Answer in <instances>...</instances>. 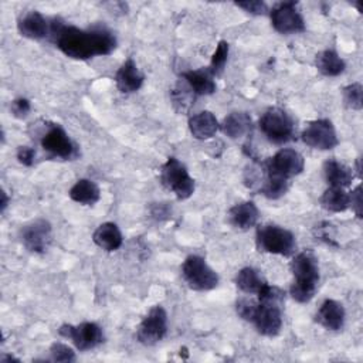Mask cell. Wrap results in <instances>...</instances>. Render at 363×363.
Returning <instances> with one entry per match:
<instances>
[{
    "label": "cell",
    "mask_w": 363,
    "mask_h": 363,
    "mask_svg": "<svg viewBox=\"0 0 363 363\" xmlns=\"http://www.w3.org/2000/svg\"><path fill=\"white\" fill-rule=\"evenodd\" d=\"M31 111V104L27 98H16L10 104V112L14 118L23 119L26 118Z\"/></svg>",
    "instance_id": "836d02e7"
},
{
    "label": "cell",
    "mask_w": 363,
    "mask_h": 363,
    "mask_svg": "<svg viewBox=\"0 0 363 363\" xmlns=\"http://www.w3.org/2000/svg\"><path fill=\"white\" fill-rule=\"evenodd\" d=\"M220 129L216 115L210 111H201L189 119V130L197 140H207L213 138Z\"/></svg>",
    "instance_id": "ffe728a7"
},
{
    "label": "cell",
    "mask_w": 363,
    "mask_h": 363,
    "mask_svg": "<svg viewBox=\"0 0 363 363\" xmlns=\"http://www.w3.org/2000/svg\"><path fill=\"white\" fill-rule=\"evenodd\" d=\"M301 139L309 147L319 150H330L339 143L332 121L325 118L309 122L308 126L302 130Z\"/></svg>",
    "instance_id": "5bb4252c"
},
{
    "label": "cell",
    "mask_w": 363,
    "mask_h": 363,
    "mask_svg": "<svg viewBox=\"0 0 363 363\" xmlns=\"http://www.w3.org/2000/svg\"><path fill=\"white\" fill-rule=\"evenodd\" d=\"M289 268L294 275V282L289 288L292 299L298 303L309 302L315 296L320 279L316 255L311 250L294 254Z\"/></svg>",
    "instance_id": "3957f363"
},
{
    "label": "cell",
    "mask_w": 363,
    "mask_h": 363,
    "mask_svg": "<svg viewBox=\"0 0 363 363\" xmlns=\"http://www.w3.org/2000/svg\"><path fill=\"white\" fill-rule=\"evenodd\" d=\"M160 182L172 191L179 200H187L193 196L196 183L189 174L187 167L176 157H167V160L160 167Z\"/></svg>",
    "instance_id": "52a82bcc"
},
{
    "label": "cell",
    "mask_w": 363,
    "mask_h": 363,
    "mask_svg": "<svg viewBox=\"0 0 363 363\" xmlns=\"http://www.w3.org/2000/svg\"><path fill=\"white\" fill-rule=\"evenodd\" d=\"M52 240V227L45 218H35L20 230V241L33 254H44Z\"/></svg>",
    "instance_id": "4fadbf2b"
},
{
    "label": "cell",
    "mask_w": 363,
    "mask_h": 363,
    "mask_svg": "<svg viewBox=\"0 0 363 363\" xmlns=\"http://www.w3.org/2000/svg\"><path fill=\"white\" fill-rule=\"evenodd\" d=\"M220 129L230 139H241L252 132V119L244 111H234L223 119Z\"/></svg>",
    "instance_id": "d6986e66"
},
{
    "label": "cell",
    "mask_w": 363,
    "mask_h": 363,
    "mask_svg": "<svg viewBox=\"0 0 363 363\" xmlns=\"http://www.w3.org/2000/svg\"><path fill=\"white\" fill-rule=\"evenodd\" d=\"M265 284L267 281L252 267H244L235 275L237 288L247 295H257Z\"/></svg>",
    "instance_id": "4316f807"
},
{
    "label": "cell",
    "mask_w": 363,
    "mask_h": 363,
    "mask_svg": "<svg viewBox=\"0 0 363 363\" xmlns=\"http://www.w3.org/2000/svg\"><path fill=\"white\" fill-rule=\"evenodd\" d=\"M259 130L274 145H284L295 136V122L292 116L278 106L268 108L258 121Z\"/></svg>",
    "instance_id": "5b68a950"
},
{
    "label": "cell",
    "mask_w": 363,
    "mask_h": 363,
    "mask_svg": "<svg viewBox=\"0 0 363 363\" xmlns=\"http://www.w3.org/2000/svg\"><path fill=\"white\" fill-rule=\"evenodd\" d=\"M237 7L242 9L244 11L254 14V16H265L269 13V7L262 0H247V1H237Z\"/></svg>",
    "instance_id": "d6a6232c"
},
{
    "label": "cell",
    "mask_w": 363,
    "mask_h": 363,
    "mask_svg": "<svg viewBox=\"0 0 363 363\" xmlns=\"http://www.w3.org/2000/svg\"><path fill=\"white\" fill-rule=\"evenodd\" d=\"M362 207H363V200H362V186H356L353 191H350V208L356 214V217L362 218Z\"/></svg>",
    "instance_id": "d590c367"
},
{
    "label": "cell",
    "mask_w": 363,
    "mask_h": 363,
    "mask_svg": "<svg viewBox=\"0 0 363 363\" xmlns=\"http://www.w3.org/2000/svg\"><path fill=\"white\" fill-rule=\"evenodd\" d=\"M170 98H172V104L173 108L179 112V113H186L194 104L196 99V94L193 92V89L189 86V84L182 78L174 88L170 92Z\"/></svg>",
    "instance_id": "83f0119b"
},
{
    "label": "cell",
    "mask_w": 363,
    "mask_h": 363,
    "mask_svg": "<svg viewBox=\"0 0 363 363\" xmlns=\"http://www.w3.org/2000/svg\"><path fill=\"white\" fill-rule=\"evenodd\" d=\"M68 196L72 201L82 206H94L101 199V190L98 184L91 179H79L69 189Z\"/></svg>",
    "instance_id": "cb8c5ba5"
},
{
    "label": "cell",
    "mask_w": 363,
    "mask_h": 363,
    "mask_svg": "<svg viewBox=\"0 0 363 363\" xmlns=\"http://www.w3.org/2000/svg\"><path fill=\"white\" fill-rule=\"evenodd\" d=\"M345 318H346V312L343 305L335 299H325L315 315V320L322 328L332 332L340 330L343 328Z\"/></svg>",
    "instance_id": "e0dca14e"
},
{
    "label": "cell",
    "mask_w": 363,
    "mask_h": 363,
    "mask_svg": "<svg viewBox=\"0 0 363 363\" xmlns=\"http://www.w3.org/2000/svg\"><path fill=\"white\" fill-rule=\"evenodd\" d=\"M285 302V291L268 282L257 294V308L251 318V323L257 332L267 337L277 336L282 329V306Z\"/></svg>",
    "instance_id": "7a4b0ae2"
},
{
    "label": "cell",
    "mask_w": 363,
    "mask_h": 363,
    "mask_svg": "<svg viewBox=\"0 0 363 363\" xmlns=\"http://www.w3.org/2000/svg\"><path fill=\"white\" fill-rule=\"evenodd\" d=\"M182 277L193 291H211L218 282V274L200 255H189L182 264Z\"/></svg>",
    "instance_id": "ba28073f"
},
{
    "label": "cell",
    "mask_w": 363,
    "mask_h": 363,
    "mask_svg": "<svg viewBox=\"0 0 363 363\" xmlns=\"http://www.w3.org/2000/svg\"><path fill=\"white\" fill-rule=\"evenodd\" d=\"M315 67L325 77H337L345 71L346 62L335 50H323L316 54Z\"/></svg>",
    "instance_id": "484cf974"
},
{
    "label": "cell",
    "mask_w": 363,
    "mask_h": 363,
    "mask_svg": "<svg viewBox=\"0 0 363 363\" xmlns=\"http://www.w3.org/2000/svg\"><path fill=\"white\" fill-rule=\"evenodd\" d=\"M145 81L143 72L138 68L133 58H128L122 62L115 74V84L116 88L122 94H132L142 88Z\"/></svg>",
    "instance_id": "2e32d148"
},
{
    "label": "cell",
    "mask_w": 363,
    "mask_h": 363,
    "mask_svg": "<svg viewBox=\"0 0 363 363\" xmlns=\"http://www.w3.org/2000/svg\"><path fill=\"white\" fill-rule=\"evenodd\" d=\"M305 167L303 156L291 147L279 149L272 157L262 163V170L268 176L281 177L291 180L292 177L301 174Z\"/></svg>",
    "instance_id": "9c48e42d"
},
{
    "label": "cell",
    "mask_w": 363,
    "mask_h": 363,
    "mask_svg": "<svg viewBox=\"0 0 363 363\" xmlns=\"http://www.w3.org/2000/svg\"><path fill=\"white\" fill-rule=\"evenodd\" d=\"M323 176L329 186L345 189L352 184L353 170L345 163L332 157L323 163Z\"/></svg>",
    "instance_id": "603a6c76"
},
{
    "label": "cell",
    "mask_w": 363,
    "mask_h": 363,
    "mask_svg": "<svg viewBox=\"0 0 363 363\" xmlns=\"http://www.w3.org/2000/svg\"><path fill=\"white\" fill-rule=\"evenodd\" d=\"M0 196H1V201H0V211H1V213H4L6 207L9 206V200H10V199L7 197V193H6L4 190H1Z\"/></svg>",
    "instance_id": "8d00e7d4"
},
{
    "label": "cell",
    "mask_w": 363,
    "mask_h": 363,
    "mask_svg": "<svg viewBox=\"0 0 363 363\" xmlns=\"http://www.w3.org/2000/svg\"><path fill=\"white\" fill-rule=\"evenodd\" d=\"M0 360H1L3 363H6V362H11V360L18 362V359H16V357H14V356H11V354H3V356L0 357Z\"/></svg>",
    "instance_id": "74e56055"
},
{
    "label": "cell",
    "mask_w": 363,
    "mask_h": 363,
    "mask_svg": "<svg viewBox=\"0 0 363 363\" xmlns=\"http://www.w3.org/2000/svg\"><path fill=\"white\" fill-rule=\"evenodd\" d=\"M92 241L101 250L112 252V251H116L122 245L123 237H122L119 227L115 223L106 221L96 227V230L92 234Z\"/></svg>",
    "instance_id": "44dd1931"
},
{
    "label": "cell",
    "mask_w": 363,
    "mask_h": 363,
    "mask_svg": "<svg viewBox=\"0 0 363 363\" xmlns=\"http://www.w3.org/2000/svg\"><path fill=\"white\" fill-rule=\"evenodd\" d=\"M255 245L258 251L281 257H292L296 252L294 233L275 224H265L257 228Z\"/></svg>",
    "instance_id": "277c9868"
},
{
    "label": "cell",
    "mask_w": 363,
    "mask_h": 363,
    "mask_svg": "<svg viewBox=\"0 0 363 363\" xmlns=\"http://www.w3.org/2000/svg\"><path fill=\"white\" fill-rule=\"evenodd\" d=\"M228 51H230L228 43L224 41V40H220L217 47H216V51L211 55V62H210V67H208V69H210V72L213 74L214 78L218 77L223 72V69L227 64Z\"/></svg>",
    "instance_id": "f546056e"
},
{
    "label": "cell",
    "mask_w": 363,
    "mask_h": 363,
    "mask_svg": "<svg viewBox=\"0 0 363 363\" xmlns=\"http://www.w3.org/2000/svg\"><path fill=\"white\" fill-rule=\"evenodd\" d=\"M17 160L24 166H33L35 159V149L31 146H18L16 152Z\"/></svg>",
    "instance_id": "e575fe53"
},
{
    "label": "cell",
    "mask_w": 363,
    "mask_h": 363,
    "mask_svg": "<svg viewBox=\"0 0 363 363\" xmlns=\"http://www.w3.org/2000/svg\"><path fill=\"white\" fill-rule=\"evenodd\" d=\"M255 308H257V299H252L251 295L250 298H240L235 303V311L238 313L240 318H242L244 320L250 322L254 312H255Z\"/></svg>",
    "instance_id": "1f68e13d"
},
{
    "label": "cell",
    "mask_w": 363,
    "mask_h": 363,
    "mask_svg": "<svg viewBox=\"0 0 363 363\" xmlns=\"http://www.w3.org/2000/svg\"><path fill=\"white\" fill-rule=\"evenodd\" d=\"M228 223L238 230H250L252 228L258 218H259V210L255 206L254 201H241L234 204L230 210H228Z\"/></svg>",
    "instance_id": "ac0fdd59"
},
{
    "label": "cell",
    "mask_w": 363,
    "mask_h": 363,
    "mask_svg": "<svg viewBox=\"0 0 363 363\" xmlns=\"http://www.w3.org/2000/svg\"><path fill=\"white\" fill-rule=\"evenodd\" d=\"M40 146L51 159L74 160L78 157V145L58 123H44L40 132Z\"/></svg>",
    "instance_id": "8992f818"
},
{
    "label": "cell",
    "mask_w": 363,
    "mask_h": 363,
    "mask_svg": "<svg viewBox=\"0 0 363 363\" xmlns=\"http://www.w3.org/2000/svg\"><path fill=\"white\" fill-rule=\"evenodd\" d=\"M343 102L349 109L360 111L363 108V86L360 82L349 84L342 91Z\"/></svg>",
    "instance_id": "f1b7e54d"
},
{
    "label": "cell",
    "mask_w": 363,
    "mask_h": 363,
    "mask_svg": "<svg viewBox=\"0 0 363 363\" xmlns=\"http://www.w3.org/2000/svg\"><path fill=\"white\" fill-rule=\"evenodd\" d=\"M269 18L274 30L279 34H298L305 31V21L295 1H281L269 10Z\"/></svg>",
    "instance_id": "7c38bea8"
},
{
    "label": "cell",
    "mask_w": 363,
    "mask_h": 363,
    "mask_svg": "<svg viewBox=\"0 0 363 363\" xmlns=\"http://www.w3.org/2000/svg\"><path fill=\"white\" fill-rule=\"evenodd\" d=\"M319 203L322 208L330 213H340L350 208V193L342 187L329 186L320 196Z\"/></svg>",
    "instance_id": "d4e9b609"
},
{
    "label": "cell",
    "mask_w": 363,
    "mask_h": 363,
    "mask_svg": "<svg viewBox=\"0 0 363 363\" xmlns=\"http://www.w3.org/2000/svg\"><path fill=\"white\" fill-rule=\"evenodd\" d=\"M182 78L189 84V86L196 94V96L211 95L217 89L214 77L210 72L208 67L207 68H199V69L186 71V72L182 74Z\"/></svg>",
    "instance_id": "7402d4cb"
},
{
    "label": "cell",
    "mask_w": 363,
    "mask_h": 363,
    "mask_svg": "<svg viewBox=\"0 0 363 363\" xmlns=\"http://www.w3.org/2000/svg\"><path fill=\"white\" fill-rule=\"evenodd\" d=\"M58 335L72 342L79 352H86L104 343V330L95 322H82L79 325L62 323L58 328Z\"/></svg>",
    "instance_id": "30bf717a"
},
{
    "label": "cell",
    "mask_w": 363,
    "mask_h": 363,
    "mask_svg": "<svg viewBox=\"0 0 363 363\" xmlns=\"http://www.w3.org/2000/svg\"><path fill=\"white\" fill-rule=\"evenodd\" d=\"M50 360L57 363H71L75 362L77 356L71 346L62 343V342H54L50 346Z\"/></svg>",
    "instance_id": "4dcf8cb0"
},
{
    "label": "cell",
    "mask_w": 363,
    "mask_h": 363,
    "mask_svg": "<svg viewBox=\"0 0 363 363\" xmlns=\"http://www.w3.org/2000/svg\"><path fill=\"white\" fill-rule=\"evenodd\" d=\"M50 40L69 58L89 60L98 55H109L115 51L118 40L105 26L79 28L65 24L58 17L52 18Z\"/></svg>",
    "instance_id": "6da1fadb"
},
{
    "label": "cell",
    "mask_w": 363,
    "mask_h": 363,
    "mask_svg": "<svg viewBox=\"0 0 363 363\" xmlns=\"http://www.w3.org/2000/svg\"><path fill=\"white\" fill-rule=\"evenodd\" d=\"M51 24L52 18H47L37 10H31L24 13L17 20V30L20 35L28 40H44L51 35Z\"/></svg>",
    "instance_id": "9a60e30c"
},
{
    "label": "cell",
    "mask_w": 363,
    "mask_h": 363,
    "mask_svg": "<svg viewBox=\"0 0 363 363\" xmlns=\"http://www.w3.org/2000/svg\"><path fill=\"white\" fill-rule=\"evenodd\" d=\"M167 333V313L163 306L155 305L145 315L136 329V339L145 346L159 343Z\"/></svg>",
    "instance_id": "8fae6325"
}]
</instances>
